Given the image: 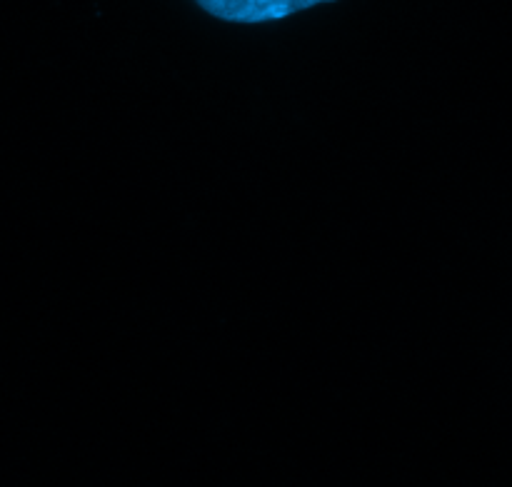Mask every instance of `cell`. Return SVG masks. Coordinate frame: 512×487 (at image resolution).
<instances>
[{
  "instance_id": "1",
  "label": "cell",
  "mask_w": 512,
  "mask_h": 487,
  "mask_svg": "<svg viewBox=\"0 0 512 487\" xmlns=\"http://www.w3.org/2000/svg\"><path fill=\"white\" fill-rule=\"evenodd\" d=\"M195 3L228 23H265L333 0H195Z\"/></svg>"
}]
</instances>
